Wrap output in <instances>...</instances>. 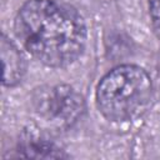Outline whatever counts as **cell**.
Listing matches in <instances>:
<instances>
[{"mask_svg": "<svg viewBox=\"0 0 160 160\" xmlns=\"http://www.w3.org/2000/svg\"><path fill=\"white\" fill-rule=\"evenodd\" d=\"M152 98L149 74L138 65H120L110 70L98 84L96 105L110 121L122 122L140 116Z\"/></svg>", "mask_w": 160, "mask_h": 160, "instance_id": "7a4b0ae2", "label": "cell"}, {"mask_svg": "<svg viewBox=\"0 0 160 160\" xmlns=\"http://www.w3.org/2000/svg\"><path fill=\"white\" fill-rule=\"evenodd\" d=\"M84 101L70 86L56 85L39 91L35 98L36 112L58 128L71 126L81 115Z\"/></svg>", "mask_w": 160, "mask_h": 160, "instance_id": "3957f363", "label": "cell"}, {"mask_svg": "<svg viewBox=\"0 0 160 160\" xmlns=\"http://www.w3.org/2000/svg\"><path fill=\"white\" fill-rule=\"evenodd\" d=\"M15 32L34 58L54 68L72 64L86 44L80 14L55 0L26 1L16 14Z\"/></svg>", "mask_w": 160, "mask_h": 160, "instance_id": "6da1fadb", "label": "cell"}, {"mask_svg": "<svg viewBox=\"0 0 160 160\" xmlns=\"http://www.w3.org/2000/svg\"><path fill=\"white\" fill-rule=\"evenodd\" d=\"M2 84L5 86L16 85L25 72V60L18 46L5 35L1 36Z\"/></svg>", "mask_w": 160, "mask_h": 160, "instance_id": "277c9868", "label": "cell"}, {"mask_svg": "<svg viewBox=\"0 0 160 160\" xmlns=\"http://www.w3.org/2000/svg\"><path fill=\"white\" fill-rule=\"evenodd\" d=\"M22 151H26L25 156H31V158H62L64 156L58 148L42 140H35L25 144Z\"/></svg>", "mask_w": 160, "mask_h": 160, "instance_id": "5b68a950", "label": "cell"}, {"mask_svg": "<svg viewBox=\"0 0 160 160\" xmlns=\"http://www.w3.org/2000/svg\"><path fill=\"white\" fill-rule=\"evenodd\" d=\"M149 14L154 30L160 38V0H149Z\"/></svg>", "mask_w": 160, "mask_h": 160, "instance_id": "8992f818", "label": "cell"}]
</instances>
